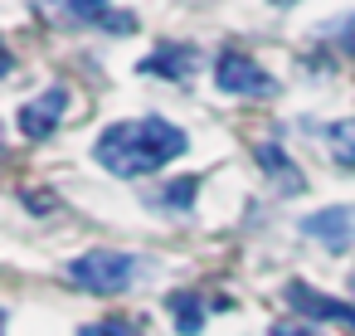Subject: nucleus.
<instances>
[{"mask_svg": "<svg viewBox=\"0 0 355 336\" xmlns=\"http://www.w3.org/2000/svg\"><path fill=\"white\" fill-rule=\"evenodd\" d=\"M185 132L166 117H137V122H112L103 127L93 156L103 171L112 176H151L161 166H171L175 156H185Z\"/></svg>", "mask_w": 355, "mask_h": 336, "instance_id": "1", "label": "nucleus"}, {"mask_svg": "<svg viewBox=\"0 0 355 336\" xmlns=\"http://www.w3.org/2000/svg\"><path fill=\"white\" fill-rule=\"evenodd\" d=\"M141 258L137 253H122V249H93V253H78L69 263V283L83 287V292H98V297H112V292H127L137 278H141Z\"/></svg>", "mask_w": 355, "mask_h": 336, "instance_id": "2", "label": "nucleus"}, {"mask_svg": "<svg viewBox=\"0 0 355 336\" xmlns=\"http://www.w3.org/2000/svg\"><path fill=\"white\" fill-rule=\"evenodd\" d=\"M214 83H219V93H234V98H268V93H277V78L253 59V54H243V49H219V59H214Z\"/></svg>", "mask_w": 355, "mask_h": 336, "instance_id": "3", "label": "nucleus"}, {"mask_svg": "<svg viewBox=\"0 0 355 336\" xmlns=\"http://www.w3.org/2000/svg\"><path fill=\"white\" fill-rule=\"evenodd\" d=\"M302 234L326 244L331 253H345L355 244V205H336V210H321V215H306L302 219Z\"/></svg>", "mask_w": 355, "mask_h": 336, "instance_id": "4", "label": "nucleus"}, {"mask_svg": "<svg viewBox=\"0 0 355 336\" xmlns=\"http://www.w3.org/2000/svg\"><path fill=\"white\" fill-rule=\"evenodd\" d=\"M282 297H287V307H297V312L311 317V321H340V326L355 331V307L340 302V297H326V292H316V287H306V283H287Z\"/></svg>", "mask_w": 355, "mask_h": 336, "instance_id": "5", "label": "nucleus"}, {"mask_svg": "<svg viewBox=\"0 0 355 336\" xmlns=\"http://www.w3.org/2000/svg\"><path fill=\"white\" fill-rule=\"evenodd\" d=\"M69 112V88H44L35 103H25L20 108V137H30V142H44L54 127H59V117Z\"/></svg>", "mask_w": 355, "mask_h": 336, "instance_id": "6", "label": "nucleus"}, {"mask_svg": "<svg viewBox=\"0 0 355 336\" xmlns=\"http://www.w3.org/2000/svg\"><path fill=\"white\" fill-rule=\"evenodd\" d=\"M195 69H200V49L185 44V40H166V44H156V54L141 59V74H156V78H171V83L190 78Z\"/></svg>", "mask_w": 355, "mask_h": 336, "instance_id": "7", "label": "nucleus"}, {"mask_svg": "<svg viewBox=\"0 0 355 336\" xmlns=\"http://www.w3.org/2000/svg\"><path fill=\"white\" fill-rule=\"evenodd\" d=\"M49 6H59V10H64L69 20H78V25H98V30H107V35L137 30V20L122 15V10H112L107 0H49Z\"/></svg>", "mask_w": 355, "mask_h": 336, "instance_id": "8", "label": "nucleus"}, {"mask_svg": "<svg viewBox=\"0 0 355 336\" xmlns=\"http://www.w3.org/2000/svg\"><path fill=\"white\" fill-rule=\"evenodd\" d=\"M253 156H258V166H263V171L277 180V190H287V195H297V190H302V171L287 161V151H282L277 142H263Z\"/></svg>", "mask_w": 355, "mask_h": 336, "instance_id": "9", "label": "nucleus"}, {"mask_svg": "<svg viewBox=\"0 0 355 336\" xmlns=\"http://www.w3.org/2000/svg\"><path fill=\"white\" fill-rule=\"evenodd\" d=\"M166 307H171V321H175V331H180V336H200V326H205V307H200V297H195L190 287L171 292V297H166Z\"/></svg>", "mask_w": 355, "mask_h": 336, "instance_id": "10", "label": "nucleus"}, {"mask_svg": "<svg viewBox=\"0 0 355 336\" xmlns=\"http://www.w3.org/2000/svg\"><path fill=\"white\" fill-rule=\"evenodd\" d=\"M195 195H200V180H195V176H180V180H171V185H161L156 205H166V210H190Z\"/></svg>", "mask_w": 355, "mask_h": 336, "instance_id": "11", "label": "nucleus"}, {"mask_svg": "<svg viewBox=\"0 0 355 336\" xmlns=\"http://www.w3.org/2000/svg\"><path fill=\"white\" fill-rule=\"evenodd\" d=\"M326 142H331V151H336V161H340V166H355V117H350V122L326 127Z\"/></svg>", "mask_w": 355, "mask_h": 336, "instance_id": "12", "label": "nucleus"}, {"mask_svg": "<svg viewBox=\"0 0 355 336\" xmlns=\"http://www.w3.org/2000/svg\"><path fill=\"white\" fill-rule=\"evenodd\" d=\"M78 336H137V326L122 321V317H103V321H88Z\"/></svg>", "mask_w": 355, "mask_h": 336, "instance_id": "13", "label": "nucleus"}, {"mask_svg": "<svg viewBox=\"0 0 355 336\" xmlns=\"http://www.w3.org/2000/svg\"><path fill=\"white\" fill-rule=\"evenodd\" d=\"M326 40L336 35V49H345V54H355V15H345V20H331L326 30H321Z\"/></svg>", "mask_w": 355, "mask_h": 336, "instance_id": "14", "label": "nucleus"}, {"mask_svg": "<svg viewBox=\"0 0 355 336\" xmlns=\"http://www.w3.org/2000/svg\"><path fill=\"white\" fill-rule=\"evenodd\" d=\"M268 336H316V331H311V326H302V321H277Z\"/></svg>", "mask_w": 355, "mask_h": 336, "instance_id": "15", "label": "nucleus"}, {"mask_svg": "<svg viewBox=\"0 0 355 336\" xmlns=\"http://www.w3.org/2000/svg\"><path fill=\"white\" fill-rule=\"evenodd\" d=\"M272 6H297V0H272Z\"/></svg>", "mask_w": 355, "mask_h": 336, "instance_id": "16", "label": "nucleus"}, {"mask_svg": "<svg viewBox=\"0 0 355 336\" xmlns=\"http://www.w3.org/2000/svg\"><path fill=\"white\" fill-rule=\"evenodd\" d=\"M350 287H355V273H350Z\"/></svg>", "mask_w": 355, "mask_h": 336, "instance_id": "17", "label": "nucleus"}]
</instances>
